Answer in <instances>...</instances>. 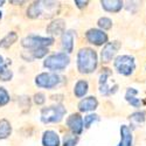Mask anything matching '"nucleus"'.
<instances>
[{
    "mask_svg": "<svg viewBox=\"0 0 146 146\" xmlns=\"http://www.w3.org/2000/svg\"><path fill=\"white\" fill-rule=\"evenodd\" d=\"M64 146H76V138L67 137L64 139Z\"/></svg>",
    "mask_w": 146,
    "mask_h": 146,
    "instance_id": "29",
    "label": "nucleus"
},
{
    "mask_svg": "<svg viewBox=\"0 0 146 146\" xmlns=\"http://www.w3.org/2000/svg\"><path fill=\"white\" fill-rule=\"evenodd\" d=\"M131 120H136L137 123H141V121H144L145 119V115L143 112H136V113H133L130 118Z\"/></svg>",
    "mask_w": 146,
    "mask_h": 146,
    "instance_id": "26",
    "label": "nucleus"
},
{
    "mask_svg": "<svg viewBox=\"0 0 146 146\" xmlns=\"http://www.w3.org/2000/svg\"><path fill=\"white\" fill-rule=\"evenodd\" d=\"M98 105V102L95 97H87V98H84L83 101L80 102L78 104V108L81 111H84V112H88V111H92L97 108Z\"/></svg>",
    "mask_w": 146,
    "mask_h": 146,
    "instance_id": "12",
    "label": "nucleus"
},
{
    "mask_svg": "<svg viewBox=\"0 0 146 146\" xmlns=\"http://www.w3.org/2000/svg\"><path fill=\"white\" fill-rule=\"evenodd\" d=\"M12 132V127L11 124L6 119H1L0 120V139H5L7 138Z\"/></svg>",
    "mask_w": 146,
    "mask_h": 146,
    "instance_id": "18",
    "label": "nucleus"
},
{
    "mask_svg": "<svg viewBox=\"0 0 146 146\" xmlns=\"http://www.w3.org/2000/svg\"><path fill=\"white\" fill-rule=\"evenodd\" d=\"M66 113V108L62 105H54L42 109L41 120L43 123H57L63 118Z\"/></svg>",
    "mask_w": 146,
    "mask_h": 146,
    "instance_id": "3",
    "label": "nucleus"
},
{
    "mask_svg": "<svg viewBox=\"0 0 146 146\" xmlns=\"http://www.w3.org/2000/svg\"><path fill=\"white\" fill-rule=\"evenodd\" d=\"M12 76H13L12 71L7 69L6 71L3 72V74H0V80H1V81H9V80L12 78Z\"/></svg>",
    "mask_w": 146,
    "mask_h": 146,
    "instance_id": "27",
    "label": "nucleus"
},
{
    "mask_svg": "<svg viewBox=\"0 0 146 146\" xmlns=\"http://www.w3.org/2000/svg\"><path fill=\"white\" fill-rule=\"evenodd\" d=\"M98 26L103 29H110L112 26V21L109 18H101L98 20Z\"/></svg>",
    "mask_w": 146,
    "mask_h": 146,
    "instance_id": "24",
    "label": "nucleus"
},
{
    "mask_svg": "<svg viewBox=\"0 0 146 146\" xmlns=\"http://www.w3.org/2000/svg\"><path fill=\"white\" fill-rule=\"evenodd\" d=\"M58 4L54 1H36L27 11L31 18H50L58 11Z\"/></svg>",
    "mask_w": 146,
    "mask_h": 146,
    "instance_id": "1",
    "label": "nucleus"
},
{
    "mask_svg": "<svg viewBox=\"0 0 146 146\" xmlns=\"http://www.w3.org/2000/svg\"><path fill=\"white\" fill-rule=\"evenodd\" d=\"M75 4H76L80 8H82V7H84V6H86V5L88 4V1H80V0H76Z\"/></svg>",
    "mask_w": 146,
    "mask_h": 146,
    "instance_id": "31",
    "label": "nucleus"
},
{
    "mask_svg": "<svg viewBox=\"0 0 146 146\" xmlns=\"http://www.w3.org/2000/svg\"><path fill=\"white\" fill-rule=\"evenodd\" d=\"M43 146H60V138L54 131H46L42 137Z\"/></svg>",
    "mask_w": 146,
    "mask_h": 146,
    "instance_id": "11",
    "label": "nucleus"
},
{
    "mask_svg": "<svg viewBox=\"0 0 146 146\" xmlns=\"http://www.w3.org/2000/svg\"><path fill=\"white\" fill-rule=\"evenodd\" d=\"M88 91V83L86 81H78L75 86L74 92L77 97H83Z\"/></svg>",
    "mask_w": 146,
    "mask_h": 146,
    "instance_id": "21",
    "label": "nucleus"
},
{
    "mask_svg": "<svg viewBox=\"0 0 146 146\" xmlns=\"http://www.w3.org/2000/svg\"><path fill=\"white\" fill-rule=\"evenodd\" d=\"M115 68L119 74L129 76L135 71V68H136L135 58H133L132 56H129V55L118 56L115 60Z\"/></svg>",
    "mask_w": 146,
    "mask_h": 146,
    "instance_id": "5",
    "label": "nucleus"
},
{
    "mask_svg": "<svg viewBox=\"0 0 146 146\" xmlns=\"http://www.w3.org/2000/svg\"><path fill=\"white\" fill-rule=\"evenodd\" d=\"M97 119H98V116H96V115H89L87 117H84V126L90 127L91 123H94V121Z\"/></svg>",
    "mask_w": 146,
    "mask_h": 146,
    "instance_id": "25",
    "label": "nucleus"
},
{
    "mask_svg": "<svg viewBox=\"0 0 146 146\" xmlns=\"http://www.w3.org/2000/svg\"><path fill=\"white\" fill-rule=\"evenodd\" d=\"M77 67L78 70L84 74L92 72L97 67V55L95 50L90 48H83L77 55Z\"/></svg>",
    "mask_w": 146,
    "mask_h": 146,
    "instance_id": "2",
    "label": "nucleus"
},
{
    "mask_svg": "<svg viewBox=\"0 0 146 146\" xmlns=\"http://www.w3.org/2000/svg\"><path fill=\"white\" fill-rule=\"evenodd\" d=\"M87 39L90 43L96 46H101L108 41V35L100 29H89L87 32Z\"/></svg>",
    "mask_w": 146,
    "mask_h": 146,
    "instance_id": "8",
    "label": "nucleus"
},
{
    "mask_svg": "<svg viewBox=\"0 0 146 146\" xmlns=\"http://www.w3.org/2000/svg\"><path fill=\"white\" fill-rule=\"evenodd\" d=\"M67 125L74 133L80 135L83 130V119L78 113H72L67 119Z\"/></svg>",
    "mask_w": 146,
    "mask_h": 146,
    "instance_id": "10",
    "label": "nucleus"
},
{
    "mask_svg": "<svg viewBox=\"0 0 146 146\" xmlns=\"http://www.w3.org/2000/svg\"><path fill=\"white\" fill-rule=\"evenodd\" d=\"M8 102H9V95H8V92L4 88L0 87V106L7 104Z\"/></svg>",
    "mask_w": 146,
    "mask_h": 146,
    "instance_id": "23",
    "label": "nucleus"
},
{
    "mask_svg": "<svg viewBox=\"0 0 146 146\" xmlns=\"http://www.w3.org/2000/svg\"><path fill=\"white\" fill-rule=\"evenodd\" d=\"M66 29V22L62 19H57L55 21H53L49 26L47 27V32L50 33V34H55L58 35L61 33H63Z\"/></svg>",
    "mask_w": 146,
    "mask_h": 146,
    "instance_id": "13",
    "label": "nucleus"
},
{
    "mask_svg": "<svg viewBox=\"0 0 146 146\" xmlns=\"http://www.w3.org/2000/svg\"><path fill=\"white\" fill-rule=\"evenodd\" d=\"M44 101H46V100H44V95L41 94V92L36 94V95L34 96V102H35L36 104H43Z\"/></svg>",
    "mask_w": 146,
    "mask_h": 146,
    "instance_id": "28",
    "label": "nucleus"
},
{
    "mask_svg": "<svg viewBox=\"0 0 146 146\" xmlns=\"http://www.w3.org/2000/svg\"><path fill=\"white\" fill-rule=\"evenodd\" d=\"M62 47L67 53L72 52V47H74V32L69 31L66 32L62 36Z\"/></svg>",
    "mask_w": 146,
    "mask_h": 146,
    "instance_id": "14",
    "label": "nucleus"
},
{
    "mask_svg": "<svg viewBox=\"0 0 146 146\" xmlns=\"http://www.w3.org/2000/svg\"><path fill=\"white\" fill-rule=\"evenodd\" d=\"M119 47H120V43L117 42V41L106 43L105 47L103 48V50H102V54H101L103 62H109V61H111L112 57L115 56V54L118 52Z\"/></svg>",
    "mask_w": 146,
    "mask_h": 146,
    "instance_id": "9",
    "label": "nucleus"
},
{
    "mask_svg": "<svg viewBox=\"0 0 146 146\" xmlns=\"http://www.w3.org/2000/svg\"><path fill=\"white\" fill-rule=\"evenodd\" d=\"M135 95H137V90L131 88V89L127 90V92H126V95H125V98H126V101H127L132 106L138 108V106H140V101H139L138 98H136Z\"/></svg>",
    "mask_w": 146,
    "mask_h": 146,
    "instance_id": "19",
    "label": "nucleus"
},
{
    "mask_svg": "<svg viewBox=\"0 0 146 146\" xmlns=\"http://www.w3.org/2000/svg\"><path fill=\"white\" fill-rule=\"evenodd\" d=\"M54 42L53 38H42V36H36V35H31L27 38L22 39L21 44L26 48H31V49H36L40 47H46L49 46Z\"/></svg>",
    "mask_w": 146,
    "mask_h": 146,
    "instance_id": "6",
    "label": "nucleus"
},
{
    "mask_svg": "<svg viewBox=\"0 0 146 146\" xmlns=\"http://www.w3.org/2000/svg\"><path fill=\"white\" fill-rule=\"evenodd\" d=\"M109 75H110V72H109V71H105V72H103V74L101 75V78H100V86H101L100 92L102 95H110V94L115 92L112 90V87L108 86V80L106 78H108Z\"/></svg>",
    "mask_w": 146,
    "mask_h": 146,
    "instance_id": "16",
    "label": "nucleus"
},
{
    "mask_svg": "<svg viewBox=\"0 0 146 146\" xmlns=\"http://www.w3.org/2000/svg\"><path fill=\"white\" fill-rule=\"evenodd\" d=\"M6 70H7V63L4 61L3 56H0V74H3Z\"/></svg>",
    "mask_w": 146,
    "mask_h": 146,
    "instance_id": "30",
    "label": "nucleus"
},
{
    "mask_svg": "<svg viewBox=\"0 0 146 146\" xmlns=\"http://www.w3.org/2000/svg\"><path fill=\"white\" fill-rule=\"evenodd\" d=\"M0 19H1V12H0Z\"/></svg>",
    "mask_w": 146,
    "mask_h": 146,
    "instance_id": "33",
    "label": "nucleus"
},
{
    "mask_svg": "<svg viewBox=\"0 0 146 146\" xmlns=\"http://www.w3.org/2000/svg\"><path fill=\"white\" fill-rule=\"evenodd\" d=\"M4 3H5V1H4V0H1V1H0V6H1V5L4 4Z\"/></svg>",
    "mask_w": 146,
    "mask_h": 146,
    "instance_id": "32",
    "label": "nucleus"
},
{
    "mask_svg": "<svg viewBox=\"0 0 146 146\" xmlns=\"http://www.w3.org/2000/svg\"><path fill=\"white\" fill-rule=\"evenodd\" d=\"M17 39H18V35H17V33H14V32H11V33H8L5 38L0 41V47H3V48H7V47H9L11 44H13L15 41H17Z\"/></svg>",
    "mask_w": 146,
    "mask_h": 146,
    "instance_id": "20",
    "label": "nucleus"
},
{
    "mask_svg": "<svg viewBox=\"0 0 146 146\" xmlns=\"http://www.w3.org/2000/svg\"><path fill=\"white\" fill-rule=\"evenodd\" d=\"M102 6L109 12H118L123 7V1H120V0H104L102 1Z\"/></svg>",
    "mask_w": 146,
    "mask_h": 146,
    "instance_id": "17",
    "label": "nucleus"
},
{
    "mask_svg": "<svg viewBox=\"0 0 146 146\" xmlns=\"http://www.w3.org/2000/svg\"><path fill=\"white\" fill-rule=\"evenodd\" d=\"M120 136H121V140L118 146H131L132 133H131V130L126 125H123L120 127Z\"/></svg>",
    "mask_w": 146,
    "mask_h": 146,
    "instance_id": "15",
    "label": "nucleus"
},
{
    "mask_svg": "<svg viewBox=\"0 0 146 146\" xmlns=\"http://www.w3.org/2000/svg\"><path fill=\"white\" fill-rule=\"evenodd\" d=\"M68 64H69V57L68 55H66V53L50 55L43 62V66L49 70H63Z\"/></svg>",
    "mask_w": 146,
    "mask_h": 146,
    "instance_id": "4",
    "label": "nucleus"
},
{
    "mask_svg": "<svg viewBox=\"0 0 146 146\" xmlns=\"http://www.w3.org/2000/svg\"><path fill=\"white\" fill-rule=\"evenodd\" d=\"M35 83L36 86H39L41 88L52 89L60 83V77L56 74H53V72H42V74L36 76Z\"/></svg>",
    "mask_w": 146,
    "mask_h": 146,
    "instance_id": "7",
    "label": "nucleus"
},
{
    "mask_svg": "<svg viewBox=\"0 0 146 146\" xmlns=\"http://www.w3.org/2000/svg\"><path fill=\"white\" fill-rule=\"evenodd\" d=\"M31 53L33 54V57L41 58V57H43L48 53V49H47L46 47H40V48H36V49H33Z\"/></svg>",
    "mask_w": 146,
    "mask_h": 146,
    "instance_id": "22",
    "label": "nucleus"
}]
</instances>
